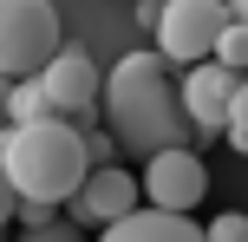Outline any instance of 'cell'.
Segmentation results:
<instances>
[{
	"instance_id": "obj_1",
	"label": "cell",
	"mask_w": 248,
	"mask_h": 242,
	"mask_svg": "<svg viewBox=\"0 0 248 242\" xmlns=\"http://www.w3.org/2000/svg\"><path fill=\"white\" fill-rule=\"evenodd\" d=\"M98 112H105L111 138L131 157H157V151H170V144L196 138V125H189V112H183V92H176L163 52H124L111 72H105Z\"/></svg>"
},
{
	"instance_id": "obj_2",
	"label": "cell",
	"mask_w": 248,
	"mask_h": 242,
	"mask_svg": "<svg viewBox=\"0 0 248 242\" xmlns=\"http://www.w3.org/2000/svg\"><path fill=\"white\" fill-rule=\"evenodd\" d=\"M0 164H7L13 190L39 196V203H65L78 183L92 177V144L85 125L72 118H33V125H0Z\"/></svg>"
},
{
	"instance_id": "obj_3",
	"label": "cell",
	"mask_w": 248,
	"mask_h": 242,
	"mask_svg": "<svg viewBox=\"0 0 248 242\" xmlns=\"http://www.w3.org/2000/svg\"><path fill=\"white\" fill-rule=\"evenodd\" d=\"M59 0H0V72L33 79L59 52Z\"/></svg>"
},
{
	"instance_id": "obj_4",
	"label": "cell",
	"mask_w": 248,
	"mask_h": 242,
	"mask_svg": "<svg viewBox=\"0 0 248 242\" xmlns=\"http://www.w3.org/2000/svg\"><path fill=\"white\" fill-rule=\"evenodd\" d=\"M222 26H229V0H157V52L170 65L209 59Z\"/></svg>"
},
{
	"instance_id": "obj_5",
	"label": "cell",
	"mask_w": 248,
	"mask_h": 242,
	"mask_svg": "<svg viewBox=\"0 0 248 242\" xmlns=\"http://www.w3.org/2000/svg\"><path fill=\"white\" fill-rule=\"evenodd\" d=\"M39 85H46V98H52V112H59V118H72V125H92V118H98L105 79H98V65H92V52L78 46V39H59V52L46 59Z\"/></svg>"
},
{
	"instance_id": "obj_6",
	"label": "cell",
	"mask_w": 248,
	"mask_h": 242,
	"mask_svg": "<svg viewBox=\"0 0 248 242\" xmlns=\"http://www.w3.org/2000/svg\"><path fill=\"white\" fill-rule=\"evenodd\" d=\"M144 203H157V210H196L202 196H209V164H202L196 151H189V144H170V151H157L144 164Z\"/></svg>"
},
{
	"instance_id": "obj_7",
	"label": "cell",
	"mask_w": 248,
	"mask_h": 242,
	"mask_svg": "<svg viewBox=\"0 0 248 242\" xmlns=\"http://www.w3.org/2000/svg\"><path fill=\"white\" fill-rule=\"evenodd\" d=\"M137 203H144V183H137L124 164H92V177L65 196V216H72L78 229H105V223L131 216Z\"/></svg>"
},
{
	"instance_id": "obj_8",
	"label": "cell",
	"mask_w": 248,
	"mask_h": 242,
	"mask_svg": "<svg viewBox=\"0 0 248 242\" xmlns=\"http://www.w3.org/2000/svg\"><path fill=\"white\" fill-rule=\"evenodd\" d=\"M235 85H242V72H229L222 59H196L183 72V112H189V125L196 131H229V105H235Z\"/></svg>"
},
{
	"instance_id": "obj_9",
	"label": "cell",
	"mask_w": 248,
	"mask_h": 242,
	"mask_svg": "<svg viewBox=\"0 0 248 242\" xmlns=\"http://www.w3.org/2000/svg\"><path fill=\"white\" fill-rule=\"evenodd\" d=\"M98 242H209L196 229V223L183 216V210H157V203H137L131 216H118V223H105Z\"/></svg>"
},
{
	"instance_id": "obj_10",
	"label": "cell",
	"mask_w": 248,
	"mask_h": 242,
	"mask_svg": "<svg viewBox=\"0 0 248 242\" xmlns=\"http://www.w3.org/2000/svg\"><path fill=\"white\" fill-rule=\"evenodd\" d=\"M33 118H59L52 98H46V85H39V72L13 79V92H7V125H33Z\"/></svg>"
},
{
	"instance_id": "obj_11",
	"label": "cell",
	"mask_w": 248,
	"mask_h": 242,
	"mask_svg": "<svg viewBox=\"0 0 248 242\" xmlns=\"http://www.w3.org/2000/svg\"><path fill=\"white\" fill-rule=\"evenodd\" d=\"M209 59H222L229 72H248V20H242V13H229V26H222V33H216Z\"/></svg>"
},
{
	"instance_id": "obj_12",
	"label": "cell",
	"mask_w": 248,
	"mask_h": 242,
	"mask_svg": "<svg viewBox=\"0 0 248 242\" xmlns=\"http://www.w3.org/2000/svg\"><path fill=\"white\" fill-rule=\"evenodd\" d=\"M209 242H248V210H222V216H209Z\"/></svg>"
},
{
	"instance_id": "obj_13",
	"label": "cell",
	"mask_w": 248,
	"mask_h": 242,
	"mask_svg": "<svg viewBox=\"0 0 248 242\" xmlns=\"http://www.w3.org/2000/svg\"><path fill=\"white\" fill-rule=\"evenodd\" d=\"M20 242H78V223H72V216H65V210H59V216H52V223H39V229H26Z\"/></svg>"
},
{
	"instance_id": "obj_14",
	"label": "cell",
	"mask_w": 248,
	"mask_h": 242,
	"mask_svg": "<svg viewBox=\"0 0 248 242\" xmlns=\"http://www.w3.org/2000/svg\"><path fill=\"white\" fill-rule=\"evenodd\" d=\"M13 210H20V190H13L7 164H0V229H7V223H13Z\"/></svg>"
},
{
	"instance_id": "obj_15",
	"label": "cell",
	"mask_w": 248,
	"mask_h": 242,
	"mask_svg": "<svg viewBox=\"0 0 248 242\" xmlns=\"http://www.w3.org/2000/svg\"><path fill=\"white\" fill-rule=\"evenodd\" d=\"M85 144H92V164H111V151H118V138H98V131H85Z\"/></svg>"
},
{
	"instance_id": "obj_16",
	"label": "cell",
	"mask_w": 248,
	"mask_h": 242,
	"mask_svg": "<svg viewBox=\"0 0 248 242\" xmlns=\"http://www.w3.org/2000/svg\"><path fill=\"white\" fill-rule=\"evenodd\" d=\"M229 125H248V79L235 85V105H229Z\"/></svg>"
},
{
	"instance_id": "obj_17",
	"label": "cell",
	"mask_w": 248,
	"mask_h": 242,
	"mask_svg": "<svg viewBox=\"0 0 248 242\" xmlns=\"http://www.w3.org/2000/svg\"><path fill=\"white\" fill-rule=\"evenodd\" d=\"M222 138H229V144H235V151H248V125H229V131H222Z\"/></svg>"
},
{
	"instance_id": "obj_18",
	"label": "cell",
	"mask_w": 248,
	"mask_h": 242,
	"mask_svg": "<svg viewBox=\"0 0 248 242\" xmlns=\"http://www.w3.org/2000/svg\"><path fill=\"white\" fill-rule=\"evenodd\" d=\"M7 92H13V79L0 72V125H7Z\"/></svg>"
},
{
	"instance_id": "obj_19",
	"label": "cell",
	"mask_w": 248,
	"mask_h": 242,
	"mask_svg": "<svg viewBox=\"0 0 248 242\" xmlns=\"http://www.w3.org/2000/svg\"><path fill=\"white\" fill-rule=\"evenodd\" d=\"M229 13H242V20H248V0H229Z\"/></svg>"
}]
</instances>
